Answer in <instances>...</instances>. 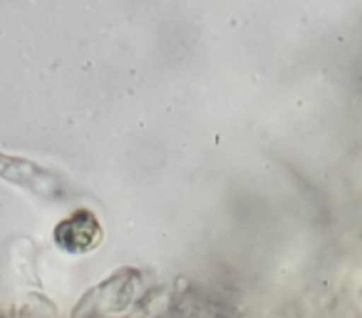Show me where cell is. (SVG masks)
Masks as SVG:
<instances>
[{
  "label": "cell",
  "instance_id": "1",
  "mask_svg": "<svg viewBox=\"0 0 362 318\" xmlns=\"http://www.w3.org/2000/svg\"><path fill=\"white\" fill-rule=\"evenodd\" d=\"M0 179L3 182H11L16 187L30 189L33 194H40V197H60V179L55 177L47 169L37 167V164L28 162L23 157H8L0 154Z\"/></svg>",
  "mask_w": 362,
  "mask_h": 318
},
{
  "label": "cell",
  "instance_id": "2",
  "mask_svg": "<svg viewBox=\"0 0 362 318\" xmlns=\"http://www.w3.org/2000/svg\"><path fill=\"white\" fill-rule=\"evenodd\" d=\"M55 239L62 249H67L72 254H80L92 249L95 244H100V227L92 219V214L80 212L55 229Z\"/></svg>",
  "mask_w": 362,
  "mask_h": 318
}]
</instances>
